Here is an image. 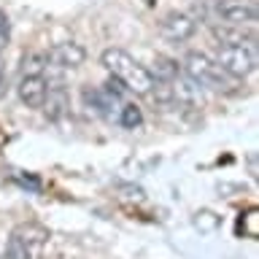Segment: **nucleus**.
Returning <instances> with one entry per match:
<instances>
[{
  "label": "nucleus",
  "mask_w": 259,
  "mask_h": 259,
  "mask_svg": "<svg viewBox=\"0 0 259 259\" xmlns=\"http://www.w3.org/2000/svg\"><path fill=\"white\" fill-rule=\"evenodd\" d=\"M103 68L124 84L127 92L135 95H149L154 89V78L149 76V68H143L135 57H130L124 49H105L100 54Z\"/></svg>",
  "instance_id": "f257e3e1"
},
{
  "label": "nucleus",
  "mask_w": 259,
  "mask_h": 259,
  "mask_svg": "<svg viewBox=\"0 0 259 259\" xmlns=\"http://www.w3.org/2000/svg\"><path fill=\"white\" fill-rule=\"evenodd\" d=\"M184 73L189 76L197 87H208L216 92H238V78H232L230 73H224L216 65V60H210L202 52H189L184 57Z\"/></svg>",
  "instance_id": "f03ea898"
},
{
  "label": "nucleus",
  "mask_w": 259,
  "mask_h": 259,
  "mask_svg": "<svg viewBox=\"0 0 259 259\" xmlns=\"http://www.w3.org/2000/svg\"><path fill=\"white\" fill-rule=\"evenodd\" d=\"M216 65L232 78H246L256 70V49L251 44H219Z\"/></svg>",
  "instance_id": "7ed1b4c3"
},
{
  "label": "nucleus",
  "mask_w": 259,
  "mask_h": 259,
  "mask_svg": "<svg viewBox=\"0 0 259 259\" xmlns=\"http://www.w3.org/2000/svg\"><path fill=\"white\" fill-rule=\"evenodd\" d=\"M216 22L232 24V27H251L259 19L256 0H216L213 6Z\"/></svg>",
  "instance_id": "20e7f679"
},
{
  "label": "nucleus",
  "mask_w": 259,
  "mask_h": 259,
  "mask_svg": "<svg viewBox=\"0 0 259 259\" xmlns=\"http://www.w3.org/2000/svg\"><path fill=\"white\" fill-rule=\"evenodd\" d=\"M194 30H197V19H194V16H189V14H184V11H170L165 19L159 22L162 38L176 40V44H181V40L192 38Z\"/></svg>",
  "instance_id": "39448f33"
},
{
  "label": "nucleus",
  "mask_w": 259,
  "mask_h": 259,
  "mask_svg": "<svg viewBox=\"0 0 259 259\" xmlns=\"http://www.w3.org/2000/svg\"><path fill=\"white\" fill-rule=\"evenodd\" d=\"M49 62L57 65V68H65V70H73V68H81L87 60V49L76 44V40H65V44H57L54 49H49Z\"/></svg>",
  "instance_id": "423d86ee"
},
{
  "label": "nucleus",
  "mask_w": 259,
  "mask_h": 259,
  "mask_svg": "<svg viewBox=\"0 0 259 259\" xmlns=\"http://www.w3.org/2000/svg\"><path fill=\"white\" fill-rule=\"evenodd\" d=\"M46 92H49V81L44 76H22L19 100L27 105V108H44Z\"/></svg>",
  "instance_id": "0eeeda50"
},
{
  "label": "nucleus",
  "mask_w": 259,
  "mask_h": 259,
  "mask_svg": "<svg viewBox=\"0 0 259 259\" xmlns=\"http://www.w3.org/2000/svg\"><path fill=\"white\" fill-rule=\"evenodd\" d=\"M68 108H70V97H68V92H65V87H62V84L49 87L46 100H44L46 116L52 119V121H57V119H62L65 113H68Z\"/></svg>",
  "instance_id": "6e6552de"
},
{
  "label": "nucleus",
  "mask_w": 259,
  "mask_h": 259,
  "mask_svg": "<svg viewBox=\"0 0 259 259\" xmlns=\"http://www.w3.org/2000/svg\"><path fill=\"white\" fill-rule=\"evenodd\" d=\"M210 32H213V38L219 44H251L254 46V35L246 32V27H232V24H219L213 22L210 24Z\"/></svg>",
  "instance_id": "1a4fd4ad"
},
{
  "label": "nucleus",
  "mask_w": 259,
  "mask_h": 259,
  "mask_svg": "<svg viewBox=\"0 0 259 259\" xmlns=\"http://www.w3.org/2000/svg\"><path fill=\"white\" fill-rule=\"evenodd\" d=\"M84 100H87V105L92 111H97V113H103V116H108L111 113V108H116L119 105V97H113V95H108L105 89H84Z\"/></svg>",
  "instance_id": "9d476101"
},
{
  "label": "nucleus",
  "mask_w": 259,
  "mask_h": 259,
  "mask_svg": "<svg viewBox=\"0 0 259 259\" xmlns=\"http://www.w3.org/2000/svg\"><path fill=\"white\" fill-rule=\"evenodd\" d=\"M178 73H181V68H178L176 60H170V57H165V54H157L154 57V68L149 70V76L157 78L159 84H170V81L178 78Z\"/></svg>",
  "instance_id": "9b49d317"
},
{
  "label": "nucleus",
  "mask_w": 259,
  "mask_h": 259,
  "mask_svg": "<svg viewBox=\"0 0 259 259\" xmlns=\"http://www.w3.org/2000/svg\"><path fill=\"white\" fill-rule=\"evenodd\" d=\"M49 68V57L46 52H27L22 57V76H44V70Z\"/></svg>",
  "instance_id": "f8f14e48"
},
{
  "label": "nucleus",
  "mask_w": 259,
  "mask_h": 259,
  "mask_svg": "<svg viewBox=\"0 0 259 259\" xmlns=\"http://www.w3.org/2000/svg\"><path fill=\"white\" fill-rule=\"evenodd\" d=\"M3 259H32V248L19 238V235H11V238H8V243H6Z\"/></svg>",
  "instance_id": "ddd939ff"
},
{
  "label": "nucleus",
  "mask_w": 259,
  "mask_h": 259,
  "mask_svg": "<svg viewBox=\"0 0 259 259\" xmlns=\"http://www.w3.org/2000/svg\"><path fill=\"white\" fill-rule=\"evenodd\" d=\"M119 121H121V127H127V130H138L143 124V111L138 108L135 103H127V105H121Z\"/></svg>",
  "instance_id": "4468645a"
},
{
  "label": "nucleus",
  "mask_w": 259,
  "mask_h": 259,
  "mask_svg": "<svg viewBox=\"0 0 259 259\" xmlns=\"http://www.w3.org/2000/svg\"><path fill=\"white\" fill-rule=\"evenodd\" d=\"M14 235H19V238H22L24 243H27L30 248H32V243H38V246H40V243H44V240L49 238V232L44 230V227H38V224H22Z\"/></svg>",
  "instance_id": "2eb2a0df"
},
{
  "label": "nucleus",
  "mask_w": 259,
  "mask_h": 259,
  "mask_svg": "<svg viewBox=\"0 0 259 259\" xmlns=\"http://www.w3.org/2000/svg\"><path fill=\"white\" fill-rule=\"evenodd\" d=\"M240 230L248 238H259V210L251 208L246 213H240Z\"/></svg>",
  "instance_id": "dca6fc26"
},
{
  "label": "nucleus",
  "mask_w": 259,
  "mask_h": 259,
  "mask_svg": "<svg viewBox=\"0 0 259 259\" xmlns=\"http://www.w3.org/2000/svg\"><path fill=\"white\" fill-rule=\"evenodd\" d=\"M8 38H11V22H8L6 11H0V49L8 46Z\"/></svg>",
  "instance_id": "f3484780"
},
{
  "label": "nucleus",
  "mask_w": 259,
  "mask_h": 259,
  "mask_svg": "<svg viewBox=\"0 0 259 259\" xmlns=\"http://www.w3.org/2000/svg\"><path fill=\"white\" fill-rule=\"evenodd\" d=\"M6 89H8V73H6V62H3V57H0V97L6 95Z\"/></svg>",
  "instance_id": "a211bd4d"
}]
</instances>
